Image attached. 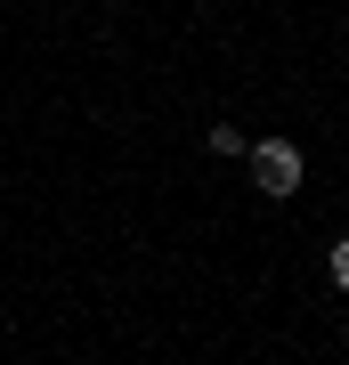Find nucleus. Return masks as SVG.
I'll list each match as a JSON object with an SVG mask.
<instances>
[{
	"label": "nucleus",
	"instance_id": "1",
	"mask_svg": "<svg viewBox=\"0 0 349 365\" xmlns=\"http://www.w3.org/2000/svg\"><path fill=\"white\" fill-rule=\"evenodd\" d=\"M252 187H260V195H276V203H285V195H300V146L293 138H252Z\"/></svg>",
	"mask_w": 349,
	"mask_h": 365
},
{
	"label": "nucleus",
	"instance_id": "2",
	"mask_svg": "<svg viewBox=\"0 0 349 365\" xmlns=\"http://www.w3.org/2000/svg\"><path fill=\"white\" fill-rule=\"evenodd\" d=\"M203 146H211V155H220V163H228V155H252V138L236 130V122H211V138H203Z\"/></svg>",
	"mask_w": 349,
	"mask_h": 365
},
{
	"label": "nucleus",
	"instance_id": "3",
	"mask_svg": "<svg viewBox=\"0 0 349 365\" xmlns=\"http://www.w3.org/2000/svg\"><path fill=\"white\" fill-rule=\"evenodd\" d=\"M325 268H333V284L349 292V235H341V244H333V260H325Z\"/></svg>",
	"mask_w": 349,
	"mask_h": 365
}]
</instances>
